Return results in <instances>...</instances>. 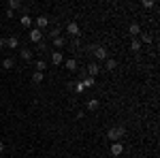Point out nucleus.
Masks as SVG:
<instances>
[{
	"instance_id": "obj_17",
	"label": "nucleus",
	"mask_w": 160,
	"mask_h": 158,
	"mask_svg": "<svg viewBox=\"0 0 160 158\" xmlns=\"http://www.w3.org/2000/svg\"><path fill=\"white\" fill-rule=\"evenodd\" d=\"M139 37H141V41H139V43H145V45H149V43H152V41H154V37H152V34H149V32H141V34H139Z\"/></svg>"
},
{
	"instance_id": "obj_18",
	"label": "nucleus",
	"mask_w": 160,
	"mask_h": 158,
	"mask_svg": "<svg viewBox=\"0 0 160 158\" xmlns=\"http://www.w3.org/2000/svg\"><path fill=\"white\" fill-rule=\"evenodd\" d=\"M2 66H4L7 71H11V69H15V60H13V58H4V60H2Z\"/></svg>"
},
{
	"instance_id": "obj_21",
	"label": "nucleus",
	"mask_w": 160,
	"mask_h": 158,
	"mask_svg": "<svg viewBox=\"0 0 160 158\" xmlns=\"http://www.w3.org/2000/svg\"><path fill=\"white\" fill-rule=\"evenodd\" d=\"M94 85H96V79H94V77H86V79H83V88H94Z\"/></svg>"
},
{
	"instance_id": "obj_1",
	"label": "nucleus",
	"mask_w": 160,
	"mask_h": 158,
	"mask_svg": "<svg viewBox=\"0 0 160 158\" xmlns=\"http://www.w3.org/2000/svg\"><path fill=\"white\" fill-rule=\"evenodd\" d=\"M107 137H109L111 143L122 141V137H126V128H124V126H111L109 130H107Z\"/></svg>"
},
{
	"instance_id": "obj_26",
	"label": "nucleus",
	"mask_w": 160,
	"mask_h": 158,
	"mask_svg": "<svg viewBox=\"0 0 160 158\" xmlns=\"http://www.w3.org/2000/svg\"><path fill=\"white\" fill-rule=\"evenodd\" d=\"M141 7H143V9H154V7H156V2H154V0H143V2H141Z\"/></svg>"
},
{
	"instance_id": "obj_22",
	"label": "nucleus",
	"mask_w": 160,
	"mask_h": 158,
	"mask_svg": "<svg viewBox=\"0 0 160 158\" xmlns=\"http://www.w3.org/2000/svg\"><path fill=\"white\" fill-rule=\"evenodd\" d=\"M73 90H75V92H77V94H81V92L86 90V88H83V81H79V79H77V81H75V84H73Z\"/></svg>"
},
{
	"instance_id": "obj_14",
	"label": "nucleus",
	"mask_w": 160,
	"mask_h": 158,
	"mask_svg": "<svg viewBox=\"0 0 160 158\" xmlns=\"http://www.w3.org/2000/svg\"><path fill=\"white\" fill-rule=\"evenodd\" d=\"M7 47L11 49V51H13V49H17V47H19V38H17V37H9V38H7Z\"/></svg>"
},
{
	"instance_id": "obj_2",
	"label": "nucleus",
	"mask_w": 160,
	"mask_h": 158,
	"mask_svg": "<svg viewBox=\"0 0 160 158\" xmlns=\"http://www.w3.org/2000/svg\"><path fill=\"white\" fill-rule=\"evenodd\" d=\"M92 54H94L96 60H107V58H109V51H107V47H102V45L94 47V49H92Z\"/></svg>"
},
{
	"instance_id": "obj_27",
	"label": "nucleus",
	"mask_w": 160,
	"mask_h": 158,
	"mask_svg": "<svg viewBox=\"0 0 160 158\" xmlns=\"http://www.w3.org/2000/svg\"><path fill=\"white\" fill-rule=\"evenodd\" d=\"M0 47H7V38H0Z\"/></svg>"
},
{
	"instance_id": "obj_12",
	"label": "nucleus",
	"mask_w": 160,
	"mask_h": 158,
	"mask_svg": "<svg viewBox=\"0 0 160 158\" xmlns=\"http://www.w3.org/2000/svg\"><path fill=\"white\" fill-rule=\"evenodd\" d=\"M17 9H24V4L19 0H9L7 2V11H17Z\"/></svg>"
},
{
	"instance_id": "obj_10",
	"label": "nucleus",
	"mask_w": 160,
	"mask_h": 158,
	"mask_svg": "<svg viewBox=\"0 0 160 158\" xmlns=\"http://www.w3.org/2000/svg\"><path fill=\"white\" fill-rule=\"evenodd\" d=\"M98 107H100V100H98V98H90V100L86 103V109L88 111H96Z\"/></svg>"
},
{
	"instance_id": "obj_24",
	"label": "nucleus",
	"mask_w": 160,
	"mask_h": 158,
	"mask_svg": "<svg viewBox=\"0 0 160 158\" xmlns=\"http://www.w3.org/2000/svg\"><path fill=\"white\" fill-rule=\"evenodd\" d=\"M49 37L51 38H58V37H60V26H53V28H51V30H49Z\"/></svg>"
},
{
	"instance_id": "obj_8",
	"label": "nucleus",
	"mask_w": 160,
	"mask_h": 158,
	"mask_svg": "<svg viewBox=\"0 0 160 158\" xmlns=\"http://www.w3.org/2000/svg\"><path fill=\"white\" fill-rule=\"evenodd\" d=\"M111 156H122L124 154V145L120 143V141H115V143H111Z\"/></svg>"
},
{
	"instance_id": "obj_16",
	"label": "nucleus",
	"mask_w": 160,
	"mask_h": 158,
	"mask_svg": "<svg viewBox=\"0 0 160 158\" xmlns=\"http://www.w3.org/2000/svg\"><path fill=\"white\" fill-rule=\"evenodd\" d=\"M105 69H107V71H111V73H113V71H115V69H118V62L113 60V58H107V60H105Z\"/></svg>"
},
{
	"instance_id": "obj_4",
	"label": "nucleus",
	"mask_w": 160,
	"mask_h": 158,
	"mask_svg": "<svg viewBox=\"0 0 160 158\" xmlns=\"http://www.w3.org/2000/svg\"><path fill=\"white\" fill-rule=\"evenodd\" d=\"M100 71H102V69H100V64H98V62H92V64H90V66L86 69L88 77H94V79H96V77L100 75Z\"/></svg>"
},
{
	"instance_id": "obj_3",
	"label": "nucleus",
	"mask_w": 160,
	"mask_h": 158,
	"mask_svg": "<svg viewBox=\"0 0 160 158\" xmlns=\"http://www.w3.org/2000/svg\"><path fill=\"white\" fill-rule=\"evenodd\" d=\"M66 32L71 34L73 38H79V34H81V30H79V24L77 22H68L66 24Z\"/></svg>"
},
{
	"instance_id": "obj_20",
	"label": "nucleus",
	"mask_w": 160,
	"mask_h": 158,
	"mask_svg": "<svg viewBox=\"0 0 160 158\" xmlns=\"http://www.w3.org/2000/svg\"><path fill=\"white\" fill-rule=\"evenodd\" d=\"M66 45V41H64V37H58V38H53V47L56 49H62Z\"/></svg>"
},
{
	"instance_id": "obj_9",
	"label": "nucleus",
	"mask_w": 160,
	"mask_h": 158,
	"mask_svg": "<svg viewBox=\"0 0 160 158\" xmlns=\"http://www.w3.org/2000/svg\"><path fill=\"white\" fill-rule=\"evenodd\" d=\"M128 34H130V38L139 37V34H141V26L137 24V22H132V24L128 26Z\"/></svg>"
},
{
	"instance_id": "obj_28",
	"label": "nucleus",
	"mask_w": 160,
	"mask_h": 158,
	"mask_svg": "<svg viewBox=\"0 0 160 158\" xmlns=\"http://www.w3.org/2000/svg\"><path fill=\"white\" fill-rule=\"evenodd\" d=\"M2 152H4V143L0 141V154H2Z\"/></svg>"
},
{
	"instance_id": "obj_19",
	"label": "nucleus",
	"mask_w": 160,
	"mask_h": 158,
	"mask_svg": "<svg viewBox=\"0 0 160 158\" xmlns=\"http://www.w3.org/2000/svg\"><path fill=\"white\" fill-rule=\"evenodd\" d=\"M130 51H141V43H139V38H130Z\"/></svg>"
},
{
	"instance_id": "obj_6",
	"label": "nucleus",
	"mask_w": 160,
	"mask_h": 158,
	"mask_svg": "<svg viewBox=\"0 0 160 158\" xmlns=\"http://www.w3.org/2000/svg\"><path fill=\"white\" fill-rule=\"evenodd\" d=\"M19 58L26 62H30L32 58H34V49H30V47H24V49H19Z\"/></svg>"
},
{
	"instance_id": "obj_23",
	"label": "nucleus",
	"mask_w": 160,
	"mask_h": 158,
	"mask_svg": "<svg viewBox=\"0 0 160 158\" xmlns=\"http://www.w3.org/2000/svg\"><path fill=\"white\" fill-rule=\"evenodd\" d=\"M43 79H45V73H38V71H37V73L32 75V81H34V84H41Z\"/></svg>"
},
{
	"instance_id": "obj_15",
	"label": "nucleus",
	"mask_w": 160,
	"mask_h": 158,
	"mask_svg": "<svg viewBox=\"0 0 160 158\" xmlns=\"http://www.w3.org/2000/svg\"><path fill=\"white\" fill-rule=\"evenodd\" d=\"M64 69H66V71H77V60H75V58L64 60Z\"/></svg>"
},
{
	"instance_id": "obj_11",
	"label": "nucleus",
	"mask_w": 160,
	"mask_h": 158,
	"mask_svg": "<svg viewBox=\"0 0 160 158\" xmlns=\"http://www.w3.org/2000/svg\"><path fill=\"white\" fill-rule=\"evenodd\" d=\"M51 62H53L56 66H60L62 62H64V56H62V51H51Z\"/></svg>"
},
{
	"instance_id": "obj_5",
	"label": "nucleus",
	"mask_w": 160,
	"mask_h": 158,
	"mask_svg": "<svg viewBox=\"0 0 160 158\" xmlns=\"http://www.w3.org/2000/svg\"><path fill=\"white\" fill-rule=\"evenodd\" d=\"M28 38H30L32 43H41V41H43V32H41L38 28H32V30L28 32Z\"/></svg>"
},
{
	"instance_id": "obj_13",
	"label": "nucleus",
	"mask_w": 160,
	"mask_h": 158,
	"mask_svg": "<svg viewBox=\"0 0 160 158\" xmlns=\"http://www.w3.org/2000/svg\"><path fill=\"white\" fill-rule=\"evenodd\" d=\"M32 22H34V19H32V17H30V15H28V11H26L24 15H22V17H19V24L24 26V28H30V26H32Z\"/></svg>"
},
{
	"instance_id": "obj_7",
	"label": "nucleus",
	"mask_w": 160,
	"mask_h": 158,
	"mask_svg": "<svg viewBox=\"0 0 160 158\" xmlns=\"http://www.w3.org/2000/svg\"><path fill=\"white\" fill-rule=\"evenodd\" d=\"M47 26H49V17H47V15H38V17H37V28L43 32Z\"/></svg>"
},
{
	"instance_id": "obj_25",
	"label": "nucleus",
	"mask_w": 160,
	"mask_h": 158,
	"mask_svg": "<svg viewBox=\"0 0 160 158\" xmlns=\"http://www.w3.org/2000/svg\"><path fill=\"white\" fill-rule=\"evenodd\" d=\"M34 66H37V71H38V73H43V71L47 69V64H45V60H37V64H34Z\"/></svg>"
}]
</instances>
